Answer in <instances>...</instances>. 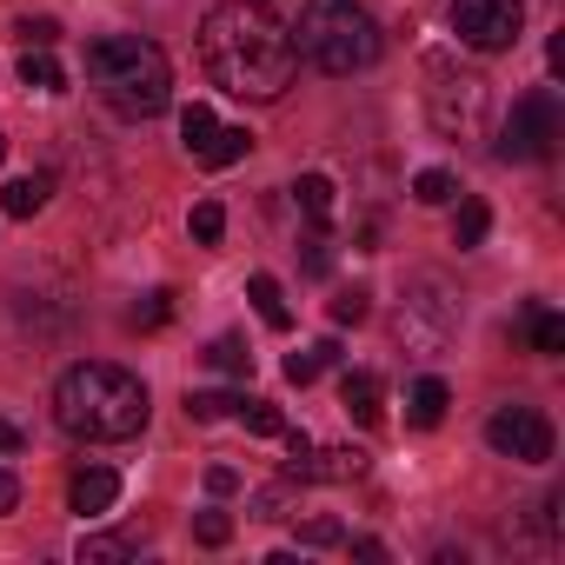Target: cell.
I'll list each match as a JSON object with an SVG mask.
<instances>
[{
  "label": "cell",
  "mask_w": 565,
  "mask_h": 565,
  "mask_svg": "<svg viewBox=\"0 0 565 565\" xmlns=\"http://www.w3.org/2000/svg\"><path fill=\"white\" fill-rule=\"evenodd\" d=\"M246 147H253L246 127H213V140H206L193 160H206V167H233V160H246Z\"/></svg>",
  "instance_id": "cell-20"
},
{
  "label": "cell",
  "mask_w": 565,
  "mask_h": 565,
  "mask_svg": "<svg viewBox=\"0 0 565 565\" xmlns=\"http://www.w3.org/2000/svg\"><path fill=\"white\" fill-rule=\"evenodd\" d=\"M87 81H94L100 100H107L114 114H127V120H153V114H167V100H173V67H167V54H160L153 41H140V34H107V41H94V47H87Z\"/></svg>",
  "instance_id": "cell-3"
},
{
  "label": "cell",
  "mask_w": 565,
  "mask_h": 565,
  "mask_svg": "<svg viewBox=\"0 0 565 565\" xmlns=\"http://www.w3.org/2000/svg\"><path fill=\"white\" fill-rule=\"evenodd\" d=\"M239 419H246V433H259V439H279V426H287L273 399H239Z\"/></svg>",
  "instance_id": "cell-26"
},
{
  "label": "cell",
  "mask_w": 565,
  "mask_h": 565,
  "mask_svg": "<svg viewBox=\"0 0 565 565\" xmlns=\"http://www.w3.org/2000/svg\"><path fill=\"white\" fill-rule=\"evenodd\" d=\"M452 34L472 54H505L525 34V0H452Z\"/></svg>",
  "instance_id": "cell-7"
},
{
  "label": "cell",
  "mask_w": 565,
  "mask_h": 565,
  "mask_svg": "<svg viewBox=\"0 0 565 565\" xmlns=\"http://www.w3.org/2000/svg\"><path fill=\"white\" fill-rule=\"evenodd\" d=\"M446 406H452V393H446V380H433V373L406 393V419H413V426H426V433L446 419Z\"/></svg>",
  "instance_id": "cell-13"
},
{
  "label": "cell",
  "mask_w": 565,
  "mask_h": 565,
  "mask_svg": "<svg viewBox=\"0 0 565 565\" xmlns=\"http://www.w3.org/2000/svg\"><path fill=\"white\" fill-rule=\"evenodd\" d=\"M147 386L127 373V366H107V360H81L61 373L54 386V419L61 433L74 439H94V446H114V439H134L147 433Z\"/></svg>",
  "instance_id": "cell-2"
},
{
  "label": "cell",
  "mask_w": 565,
  "mask_h": 565,
  "mask_svg": "<svg viewBox=\"0 0 565 565\" xmlns=\"http://www.w3.org/2000/svg\"><path fill=\"white\" fill-rule=\"evenodd\" d=\"M279 439H287V479H313V439L300 433V426H279Z\"/></svg>",
  "instance_id": "cell-25"
},
{
  "label": "cell",
  "mask_w": 565,
  "mask_h": 565,
  "mask_svg": "<svg viewBox=\"0 0 565 565\" xmlns=\"http://www.w3.org/2000/svg\"><path fill=\"white\" fill-rule=\"evenodd\" d=\"M0 160H8V140H0Z\"/></svg>",
  "instance_id": "cell-40"
},
{
  "label": "cell",
  "mask_w": 565,
  "mask_h": 565,
  "mask_svg": "<svg viewBox=\"0 0 565 565\" xmlns=\"http://www.w3.org/2000/svg\"><path fill=\"white\" fill-rule=\"evenodd\" d=\"M380 47H386V34H380V21L360 8V0H307V8H300L294 54L313 61L320 74H340V81L366 74L380 61Z\"/></svg>",
  "instance_id": "cell-4"
},
{
  "label": "cell",
  "mask_w": 565,
  "mask_h": 565,
  "mask_svg": "<svg viewBox=\"0 0 565 565\" xmlns=\"http://www.w3.org/2000/svg\"><path fill=\"white\" fill-rule=\"evenodd\" d=\"M380 399H386V393H380V373H347V380H340V406H347L360 426H380V419H386Z\"/></svg>",
  "instance_id": "cell-11"
},
{
  "label": "cell",
  "mask_w": 565,
  "mask_h": 565,
  "mask_svg": "<svg viewBox=\"0 0 565 565\" xmlns=\"http://www.w3.org/2000/svg\"><path fill=\"white\" fill-rule=\"evenodd\" d=\"M300 266H307L313 279H327V273H333V246H327V239H307V253H300Z\"/></svg>",
  "instance_id": "cell-36"
},
{
  "label": "cell",
  "mask_w": 565,
  "mask_h": 565,
  "mask_svg": "<svg viewBox=\"0 0 565 565\" xmlns=\"http://www.w3.org/2000/svg\"><path fill=\"white\" fill-rule=\"evenodd\" d=\"M14 505H21V479L0 466V512H14Z\"/></svg>",
  "instance_id": "cell-38"
},
{
  "label": "cell",
  "mask_w": 565,
  "mask_h": 565,
  "mask_svg": "<svg viewBox=\"0 0 565 565\" xmlns=\"http://www.w3.org/2000/svg\"><path fill=\"white\" fill-rule=\"evenodd\" d=\"M393 333H399V347H406V353L433 360V353H446V340H452V307H446V300H433V287H426V300H406V307H399Z\"/></svg>",
  "instance_id": "cell-9"
},
{
  "label": "cell",
  "mask_w": 565,
  "mask_h": 565,
  "mask_svg": "<svg viewBox=\"0 0 565 565\" xmlns=\"http://www.w3.org/2000/svg\"><path fill=\"white\" fill-rule=\"evenodd\" d=\"M226 413H239L233 393H186V419H226Z\"/></svg>",
  "instance_id": "cell-30"
},
{
  "label": "cell",
  "mask_w": 565,
  "mask_h": 565,
  "mask_svg": "<svg viewBox=\"0 0 565 565\" xmlns=\"http://www.w3.org/2000/svg\"><path fill=\"white\" fill-rule=\"evenodd\" d=\"M186 226H193V239H200V246H213V239L226 233V206H220V200H200Z\"/></svg>",
  "instance_id": "cell-28"
},
{
  "label": "cell",
  "mask_w": 565,
  "mask_h": 565,
  "mask_svg": "<svg viewBox=\"0 0 565 565\" xmlns=\"http://www.w3.org/2000/svg\"><path fill=\"white\" fill-rule=\"evenodd\" d=\"M366 300H373L366 287H340L333 294V327H360L366 320Z\"/></svg>",
  "instance_id": "cell-29"
},
{
  "label": "cell",
  "mask_w": 565,
  "mask_h": 565,
  "mask_svg": "<svg viewBox=\"0 0 565 565\" xmlns=\"http://www.w3.org/2000/svg\"><path fill=\"white\" fill-rule=\"evenodd\" d=\"M114 499H120V472H114V466H81V472H74V486H67V505H74L81 519L114 512Z\"/></svg>",
  "instance_id": "cell-10"
},
{
  "label": "cell",
  "mask_w": 565,
  "mask_h": 565,
  "mask_svg": "<svg viewBox=\"0 0 565 565\" xmlns=\"http://www.w3.org/2000/svg\"><path fill=\"white\" fill-rule=\"evenodd\" d=\"M233 486H239V472H233V466H213V472H206V492H213V499H226Z\"/></svg>",
  "instance_id": "cell-37"
},
{
  "label": "cell",
  "mask_w": 565,
  "mask_h": 565,
  "mask_svg": "<svg viewBox=\"0 0 565 565\" xmlns=\"http://www.w3.org/2000/svg\"><path fill=\"white\" fill-rule=\"evenodd\" d=\"M213 127H220V120H213V107H200V100H193V107L180 114V140H186V153H200V147L213 140Z\"/></svg>",
  "instance_id": "cell-27"
},
{
  "label": "cell",
  "mask_w": 565,
  "mask_h": 565,
  "mask_svg": "<svg viewBox=\"0 0 565 565\" xmlns=\"http://www.w3.org/2000/svg\"><path fill=\"white\" fill-rule=\"evenodd\" d=\"M14 34H21V47H54V41H61V21H47V14H28Z\"/></svg>",
  "instance_id": "cell-32"
},
{
  "label": "cell",
  "mask_w": 565,
  "mask_h": 565,
  "mask_svg": "<svg viewBox=\"0 0 565 565\" xmlns=\"http://www.w3.org/2000/svg\"><path fill=\"white\" fill-rule=\"evenodd\" d=\"M47 193H54V180H47V173H21L0 206H8V220H34V213L47 206Z\"/></svg>",
  "instance_id": "cell-15"
},
{
  "label": "cell",
  "mask_w": 565,
  "mask_h": 565,
  "mask_svg": "<svg viewBox=\"0 0 565 565\" xmlns=\"http://www.w3.org/2000/svg\"><path fill=\"white\" fill-rule=\"evenodd\" d=\"M200 61L233 100H279L300 74L294 34L266 14V0H220L200 21Z\"/></svg>",
  "instance_id": "cell-1"
},
{
  "label": "cell",
  "mask_w": 565,
  "mask_h": 565,
  "mask_svg": "<svg viewBox=\"0 0 565 565\" xmlns=\"http://www.w3.org/2000/svg\"><path fill=\"white\" fill-rule=\"evenodd\" d=\"M426 107H433V127H439V134H452V140H479L486 120H492V81H486V74H452L446 61H433Z\"/></svg>",
  "instance_id": "cell-5"
},
{
  "label": "cell",
  "mask_w": 565,
  "mask_h": 565,
  "mask_svg": "<svg viewBox=\"0 0 565 565\" xmlns=\"http://www.w3.org/2000/svg\"><path fill=\"white\" fill-rule=\"evenodd\" d=\"M206 366H213V373H233V380H246V373H253V353H246L233 333H220V340L206 347Z\"/></svg>",
  "instance_id": "cell-23"
},
{
  "label": "cell",
  "mask_w": 565,
  "mask_h": 565,
  "mask_svg": "<svg viewBox=\"0 0 565 565\" xmlns=\"http://www.w3.org/2000/svg\"><path fill=\"white\" fill-rule=\"evenodd\" d=\"M525 340H532L539 360H558L565 353V320L552 307H525Z\"/></svg>",
  "instance_id": "cell-14"
},
{
  "label": "cell",
  "mask_w": 565,
  "mask_h": 565,
  "mask_svg": "<svg viewBox=\"0 0 565 565\" xmlns=\"http://www.w3.org/2000/svg\"><path fill=\"white\" fill-rule=\"evenodd\" d=\"M167 313H173V294L160 287V294H147V300L134 307V327H167Z\"/></svg>",
  "instance_id": "cell-33"
},
{
  "label": "cell",
  "mask_w": 565,
  "mask_h": 565,
  "mask_svg": "<svg viewBox=\"0 0 565 565\" xmlns=\"http://www.w3.org/2000/svg\"><path fill=\"white\" fill-rule=\"evenodd\" d=\"M347 532H340V519H307L300 525V545H340Z\"/></svg>",
  "instance_id": "cell-35"
},
{
  "label": "cell",
  "mask_w": 565,
  "mask_h": 565,
  "mask_svg": "<svg viewBox=\"0 0 565 565\" xmlns=\"http://www.w3.org/2000/svg\"><path fill=\"white\" fill-rule=\"evenodd\" d=\"M486 446L499 459H519V466H545L552 459V419L539 406H499L486 419Z\"/></svg>",
  "instance_id": "cell-8"
},
{
  "label": "cell",
  "mask_w": 565,
  "mask_h": 565,
  "mask_svg": "<svg viewBox=\"0 0 565 565\" xmlns=\"http://www.w3.org/2000/svg\"><path fill=\"white\" fill-rule=\"evenodd\" d=\"M333 193H340V186H333L327 173H300V186H294V200H300V213H307L313 226H327V220H333V206H340Z\"/></svg>",
  "instance_id": "cell-16"
},
{
  "label": "cell",
  "mask_w": 565,
  "mask_h": 565,
  "mask_svg": "<svg viewBox=\"0 0 565 565\" xmlns=\"http://www.w3.org/2000/svg\"><path fill=\"white\" fill-rule=\"evenodd\" d=\"M21 87H34V94H61L67 74H61V61H54L47 47H28V54H21Z\"/></svg>",
  "instance_id": "cell-18"
},
{
  "label": "cell",
  "mask_w": 565,
  "mask_h": 565,
  "mask_svg": "<svg viewBox=\"0 0 565 565\" xmlns=\"http://www.w3.org/2000/svg\"><path fill=\"white\" fill-rule=\"evenodd\" d=\"M486 233H492V206H486V200H459V213H452V246L472 253V246H486Z\"/></svg>",
  "instance_id": "cell-17"
},
{
  "label": "cell",
  "mask_w": 565,
  "mask_h": 565,
  "mask_svg": "<svg viewBox=\"0 0 565 565\" xmlns=\"http://www.w3.org/2000/svg\"><path fill=\"white\" fill-rule=\"evenodd\" d=\"M246 300H253V313H259L273 333H287V327H294V307H287V294H279V279H273V273H253V279H246Z\"/></svg>",
  "instance_id": "cell-12"
},
{
  "label": "cell",
  "mask_w": 565,
  "mask_h": 565,
  "mask_svg": "<svg viewBox=\"0 0 565 565\" xmlns=\"http://www.w3.org/2000/svg\"><path fill=\"white\" fill-rule=\"evenodd\" d=\"M0 452H21V426L14 419H0Z\"/></svg>",
  "instance_id": "cell-39"
},
{
  "label": "cell",
  "mask_w": 565,
  "mask_h": 565,
  "mask_svg": "<svg viewBox=\"0 0 565 565\" xmlns=\"http://www.w3.org/2000/svg\"><path fill=\"white\" fill-rule=\"evenodd\" d=\"M253 519H294V486H266V492H253Z\"/></svg>",
  "instance_id": "cell-31"
},
{
  "label": "cell",
  "mask_w": 565,
  "mask_h": 565,
  "mask_svg": "<svg viewBox=\"0 0 565 565\" xmlns=\"http://www.w3.org/2000/svg\"><path fill=\"white\" fill-rule=\"evenodd\" d=\"M413 200H419V206H452V200H459V180H452L446 167H426V173L413 180Z\"/></svg>",
  "instance_id": "cell-22"
},
{
  "label": "cell",
  "mask_w": 565,
  "mask_h": 565,
  "mask_svg": "<svg viewBox=\"0 0 565 565\" xmlns=\"http://www.w3.org/2000/svg\"><path fill=\"white\" fill-rule=\"evenodd\" d=\"M193 539H200V545H226V539H233V519H226V512H200V519H193Z\"/></svg>",
  "instance_id": "cell-34"
},
{
  "label": "cell",
  "mask_w": 565,
  "mask_h": 565,
  "mask_svg": "<svg viewBox=\"0 0 565 565\" xmlns=\"http://www.w3.org/2000/svg\"><path fill=\"white\" fill-rule=\"evenodd\" d=\"M565 140V114L558 100L539 87V94H519L505 127H499V160H552V147Z\"/></svg>",
  "instance_id": "cell-6"
},
{
  "label": "cell",
  "mask_w": 565,
  "mask_h": 565,
  "mask_svg": "<svg viewBox=\"0 0 565 565\" xmlns=\"http://www.w3.org/2000/svg\"><path fill=\"white\" fill-rule=\"evenodd\" d=\"M333 360H340V340H320V347H307V353H294V360H287V380H294V386H313Z\"/></svg>",
  "instance_id": "cell-21"
},
{
  "label": "cell",
  "mask_w": 565,
  "mask_h": 565,
  "mask_svg": "<svg viewBox=\"0 0 565 565\" xmlns=\"http://www.w3.org/2000/svg\"><path fill=\"white\" fill-rule=\"evenodd\" d=\"M360 472H366V452H360V446H327V452H313V479L347 486V479H360Z\"/></svg>",
  "instance_id": "cell-19"
},
{
  "label": "cell",
  "mask_w": 565,
  "mask_h": 565,
  "mask_svg": "<svg viewBox=\"0 0 565 565\" xmlns=\"http://www.w3.org/2000/svg\"><path fill=\"white\" fill-rule=\"evenodd\" d=\"M114 558H134V539H127V532H94V539H81V565H114Z\"/></svg>",
  "instance_id": "cell-24"
}]
</instances>
